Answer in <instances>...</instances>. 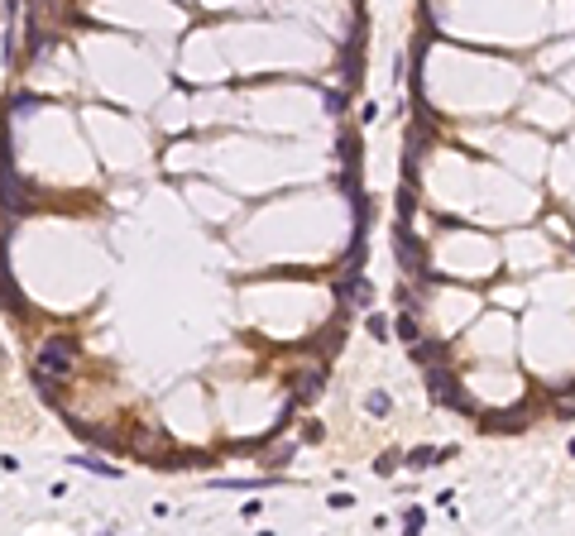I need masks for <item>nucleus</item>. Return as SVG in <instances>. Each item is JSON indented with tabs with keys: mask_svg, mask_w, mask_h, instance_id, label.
Segmentation results:
<instances>
[{
	"mask_svg": "<svg viewBox=\"0 0 575 536\" xmlns=\"http://www.w3.org/2000/svg\"><path fill=\"white\" fill-rule=\"evenodd\" d=\"M0 307L10 311V316H25V293L15 288V278H10V268H5V254H0Z\"/></svg>",
	"mask_w": 575,
	"mask_h": 536,
	"instance_id": "nucleus-4",
	"label": "nucleus"
},
{
	"mask_svg": "<svg viewBox=\"0 0 575 536\" xmlns=\"http://www.w3.org/2000/svg\"><path fill=\"white\" fill-rule=\"evenodd\" d=\"M427 393H432V402H441V407L470 412L465 393H461V378H456V374H446V369H432V374H427Z\"/></svg>",
	"mask_w": 575,
	"mask_h": 536,
	"instance_id": "nucleus-2",
	"label": "nucleus"
},
{
	"mask_svg": "<svg viewBox=\"0 0 575 536\" xmlns=\"http://www.w3.org/2000/svg\"><path fill=\"white\" fill-rule=\"evenodd\" d=\"M369 335H374V340H388V321H383V316H369Z\"/></svg>",
	"mask_w": 575,
	"mask_h": 536,
	"instance_id": "nucleus-13",
	"label": "nucleus"
},
{
	"mask_svg": "<svg viewBox=\"0 0 575 536\" xmlns=\"http://www.w3.org/2000/svg\"><path fill=\"white\" fill-rule=\"evenodd\" d=\"M388 407H393V398H388L383 388H374V393L364 398V412H369V417H388Z\"/></svg>",
	"mask_w": 575,
	"mask_h": 536,
	"instance_id": "nucleus-10",
	"label": "nucleus"
},
{
	"mask_svg": "<svg viewBox=\"0 0 575 536\" xmlns=\"http://www.w3.org/2000/svg\"><path fill=\"white\" fill-rule=\"evenodd\" d=\"M326 388V374L322 369H307V374H298V388H293V402H312L317 393Z\"/></svg>",
	"mask_w": 575,
	"mask_h": 536,
	"instance_id": "nucleus-6",
	"label": "nucleus"
},
{
	"mask_svg": "<svg viewBox=\"0 0 575 536\" xmlns=\"http://www.w3.org/2000/svg\"><path fill=\"white\" fill-rule=\"evenodd\" d=\"M412 354H417L422 364H427V359H437V354H441V345H412Z\"/></svg>",
	"mask_w": 575,
	"mask_h": 536,
	"instance_id": "nucleus-14",
	"label": "nucleus"
},
{
	"mask_svg": "<svg viewBox=\"0 0 575 536\" xmlns=\"http://www.w3.org/2000/svg\"><path fill=\"white\" fill-rule=\"evenodd\" d=\"M461 450L456 445H446V450H437V445H417L412 455H403V464L408 469H432V464H441V460H456Z\"/></svg>",
	"mask_w": 575,
	"mask_h": 536,
	"instance_id": "nucleus-5",
	"label": "nucleus"
},
{
	"mask_svg": "<svg viewBox=\"0 0 575 536\" xmlns=\"http://www.w3.org/2000/svg\"><path fill=\"white\" fill-rule=\"evenodd\" d=\"M336 297L350 302V307H369L374 302V288H369V278H359V268H345V278L336 283Z\"/></svg>",
	"mask_w": 575,
	"mask_h": 536,
	"instance_id": "nucleus-3",
	"label": "nucleus"
},
{
	"mask_svg": "<svg viewBox=\"0 0 575 536\" xmlns=\"http://www.w3.org/2000/svg\"><path fill=\"white\" fill-rule=\"evenodd\" d=\"M77 354H82V345H77L72 335H48L44 349H39V374L44 378H67L77 369Z\"/></svg>",
	"mask_w": 575,
	"mask_h": 536,
	"instance_id": "nucleus-1",
	"label": "nucleus"
},
{
	"mask_svg": "<svg viewBox=\"0 0 575 536\" xmlns=\"http://www.w3.org/2000/svg\"><path fill=\"white\" fill-rule=\"evenodd\" d=\"M322 106H326V115H341L345 110V91H322Z\"/></svg>",
	"mask_w": 575,
	"mask_h": 536,
	"instance_id": "nucleus-12",
	"label": "nucleus"
},
{
	"mask_svg": "<svg viewBox=\"0 0 575 536\" xmlns=\"http://www.w3.org/2000/svg\"><path fill=\"white\" fill-rule=\"evenodd\" d=\"M475 422H480V417H475ZM480 427H484V431H518L522 427V412H498L494 422H480Z\"/></svg>",
	"mask_w": 575,
	"mask_h": 536,
	"instance_id": "nucleus-8",
	"label": "nucleus"
},
{
	"mask_svg": "<svg viewBox=\"0 0 575 536\" xmlns=\"http://www.w3.org/2000/svg\"><path fill=\"white\" fill-rule=\"evenodd\" d=\"M77 464H82V469H91V474H106V479H115V474H120L115 464H101V460H91V455H77Z\"/></svg>",
	"mask_w": 575,
	"mask_h": 536,
	"instance_id": "nucleus-11",
	"label": "nucleus"
},
{
	"mask_svg": "<svg viewBox=\"0 0 575 536\" xmlns=\"http://www.w3.org/2000/svg\"><path fill=\"white\" fill-rule=\"evenodd\" d=\"M393 330H398V340H403V345H417V321H412V311H398Z\"/></svg>",
	"mask_w": 575,
	"mask_h": 536,
	"instance_id": "nucleus-9",
	"label": "nucleus"
},
{
	"mask_svg": "<svg viewBox=\"0 0 575 536\" xmlns=\"http://www.w3.org/2000/svg\"><path fill=\"white\" fill-rule=\"evenodd\" d=\"M571 455H575V441H571Z\"/></svg>",
	"mask_w": 575,
	"mask_h": 536,
	"instance_id": "nucleus-16",
	"label": "nucleus"
},
{
	"mask_svg": "<svg viewBox=\"0 0 575 536\" xmlns=\"http://www.w3.org/2000/svg\"><path fill=\"white\" fill-rule=\"evenodd\" d=\"M374 469H379V474H393V469H398V455H383Z\"/></svg>",
	"mask_w": 575,
	"mask_h": 536,
	"instance_id": "nucleus-15",
	"label": "nucleus"
},
{
	"mask_svg": "<svg viewBox=\"0 0 575 536\" xmlns=\"http://www.w3.org/2000/svg\"><path fill=\"white\" fill-rule=\"evenodd\" d=\"M39 106H48V96H34V91H20V96L10 101V110H15V115H34Z\"/></svg>",
	"mask_w": 575,
	"mask_h": 536,
	"instance_id": "nucleus-7",
	"label": "nucleus"
}]
</instances>
